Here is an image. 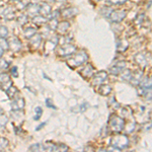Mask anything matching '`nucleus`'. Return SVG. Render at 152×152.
Masks as SVG:
<instances>
[{"label": "nucleus", "mask_w": 152, "mask_h": 152, "mask_svg": "<svg viewBox=\"0 0 152 152\" xmlns=\"http://www.w3.org/2000/svg\"><path fill=\"white\" fill-rule=\"evenodd\" d=\"M125 125V119L117 116L115 114H112L109 119V129L111 130L113 133H120L124 130Z\"/></svg>", "instance_id": "nucleus-1"}, {"label": "nucleus", "mask_w": 152, "mask_h": 152, "mask_svg": "<svg viewBox=\"0 0 152 152\" xmlns=\"http://www.w3.org/2000/svg\"><path fill=\"white\" fill-rule=\"evenodd\" d=\"M88 60V55L85 51H79L77 54H75L74 57L69 58L67 60V65L70 68H77L79 66L83 65L84 63H86Z\"/></svg>", "instance_id": "nucleus-2"}, {"label": "nucleus", "mask_w": 152, "mask_h": 152, "mask_svg": "<svg viewBox=\"0 0 152 152\" xmlns=\"http://www.w3.org/2000/svg\"><path fill=\"white\" fill-rule=\"evenodd\" d=\"M111 146L114 148H116L117 150H122L129 146V138L127 135L125 134H120V135H115L111 138Z\"/></svg>", "instance_id": "nucleus-3"}, {"label": "nucleus", "mask_w": 152, "mask_h": 152, "mask_svg": "<svg viewBox=\"0 0 152 152\" xmlns=\"http://www.w3.org/2000/svg\"><path fill=\"white\" fill-rule=\"evenodd\" d=\"M147 94H151V78L143 77L138 84V95L145 96Z\"/></svg>", "instance_id": "nucleus-4"}, {"label": "nucleus", "mask_w": 152, "mask_h": 152, "mask_svg": "<svg viewBox=\"0 0 152 152\" xmlns=\"http://www.w3.org/2000/svg\"><path fill=\"white\" fill-rule=\"evenodd\" d=\"M76 47L72 44H65L62 47H60L57 51V55L60 56V57H68V56L73 55L76 52Z\"/></svg>", "instance_id": "nucleus-5"}, {"label": "nucleus", "mask_w": 152, "mask_h": 152, "mask_svg": "<svg viewBox=\"0 0 152 152\" xmlns=\"http://www.w3.org/2000/svg\"><path fill=\"white\" fill-rule=\"evenodd\" d=\"M126 15H127V12L125 10H122V9L114 10V9H113V11L111 12V14H110V16L107 18H109L112 23H121L125 18H126Z\"/></svg>", "instance_id": "nucleus-6"}, {"label": "nucleus", "mask_w": 152, "mask_h": 152, "mask_svg": "<svg viewBox=\"0 0 152 152\" xmlns=\"http://www.w3.org/2000/svg\"><path fill=\"white\" fill-rule=\"evenodd\" d=\"M92 81L91 84L94 86H99L100 84H102L107 78V71H99L95 74L92 75Z\"/></svg>", "instance_id": "nucleus-7"}, {"label": "nucleus", "mask_w": 152, "mask_h": 152, "mask_svg": "<svg viewBox=\"0 0 152 152\" xmlns=\"http://www.w3.org/2000/svg\"><path fill=\"white\" fill-rule=\"evenodd\" d=\"M58 43H59V38L57 36H54L51 39H49L45 43V45H44V52H45L46 55H48L49 53H51L52 51L55 50Z\"/></svg>", "instance_id": "nucleus-8"}, {"label": "nucleus", "mask_w": 152, "mask_h": 152, "mask_svg": "<svg viewBox=\"0 0 152 152\" xmlns=\"http://www.w3.org/2000/svg\"><path fill=\"white\" fill-rule=\"evenodd\" d=\"M126 68V62L125 61H117L113 65L110 66L109 72L113 75H120V73Z\"/></svg>", "instance_id": "nucleus-9"}, {"label": "nucleus", "mask_w": 152, "mask_h": 152, "mask_svg": "<svg viewBox=\"0 0 152 152\" xmlns=\"http://www.w3.org/2000/svg\"><path fill=\"white\" fill-rule=\"evenodd\" d=\"M143 76H144L143 70H137L131 74V77H130L129 81L132 85H134V86H138V84L140 83Z\"/></svg>", "instance_id": "nucleus-10"}, {"label": "nucleus", "mask_w": 152, "mask_h": 152, "mask_svg": "<svg viewBox=\"0 0 152 152\" xmlns=\"http://www.w3.org/2000/svg\"><path fill=\"white\" fill-rule=\"evenodd\" d=\"M24 105H26L24 99H23V97H15V99H12L10 107L12 112H16V111H21L24 107Z\"/></svg>", "instance_id": "nucleus-11"}, {"label": "nucleus", "mask_w": 152, "mask_h": 152, "mask_svg": "<svg viewBox=\"0 0 152 152\" xmlns=\"http://www.w3.org/2000/svg\"><path fill=\"white\" fill-rule=\"evenodd\" d=\"M134 60L142 69H145L147 66H148L149 62H148V60H147L145 54H143V53H137L136 55L134 56Z\"/></svg>", "instance_id": "nucleus-12"}, {"label": "nucleus", "mask_w": 152, "mask_h": 152, "mask_svg": "<svg viewBox=\"0 0 152 152\" xmlns=\"http://www.w3.org/2000/svg\"><path fill=\"white\" fill-rule=\"evenodd\" d=\"M79 74L84 78H91L94 74V68L91 64H86L81 70L79 71Z\"/></svg>", "instance_id": "nucleus-13"}, {"label": "nucleus", "mask_w": 152, "mask_h": 152, "mask_svg": "<svg viewBox=\"0 0 152 152\" xmlns=\"http://www.w3.org/2000/svg\"><path fill=\"white\" fill-rule=\"evenodd\" d=\"M0 85H1V88H3L4 90H6L10 85H12L9 74H7V73H0Z\"/></svg>", "instance_id": "nucleus-14"}, {"label": "nucleus", "mask_w": 152, "mask_h": 152, "mask_svg": "<svg viewBox=\"0 0 152 152\" xmlns=\"http://www.w3.org/2000/svg\"><path fill=\"white\" fill-rule=\"evenodd\" d=\"M8 46L11 51H13V52H18L21 49V47H23V44H21L19 39L12 38L10 39V41H8Z\"/></svg>", "instance_id": "nucleus-15"}, {"label": "nucleus", "mask_w": 152, "mask_h": 152, "mask_svg": "<svg viewBox=\"0 0 152 152\" xmlns=\"http://www.w3.org/2000/svg\"><path fill=\"white\" fill-rule=\"evenodd\" d=\"M41 43H42V35H40V34L36 33L35 35L29 38V46L33 49H35V50L39 48Z\"/></svg>", "instance_id": "nucleus-16"}, {"label": "nucleus", "mask_w": 152, "mask_h": 152, "mask_svg": "<svg viewBox=\"0 0 152 152\" xmlns=\"http://www.w3.org/2000/svg\"><path fill=\"white\" fill-rule=\"evenodd\" d=\"M51 11H52L51 5H49V3H47V2H43L39 5V13H41V15L49 16Z\"/></svg>", "instance_id": "nucleus-17"}, {"label": "nucleus", "mask_w": 152, "mask_h": 152, "mask_svg": "<svg viewBox=\"0 0 152 152\" xmlns=\"http://www.w3.org/2000/svg\"><path fill=\"white\" fill-rule=\"evenodd\" d=\"M78 13V9L76 7H69V8H65L64 10L61 11V15L64 18H71L75 16Z\"/></svg>", "instance_id": "nucleus-18"}, {"label": "nucleus", "mask_w": 152, "mask_h": 152, "mask_svg": "<svg viewBox=\"0 0 152 152\" xmlns=\"http://www.w3.org/2000/svg\"><path fill=\"white\" fill-rule=\"evenodd\" d=\"M117 52L118 53H124L129 48V42L126 39H122V40H118L117 42Z\"/></svg>", "instance_id": "nucleus-19"}, {"label": "nucleus", "mask_w": 152, "mask_h": 152, "mask_svg": "<svg viewBox=\"0 0 152 152\" xmlns=\"http://www.w3.org/2000/svg\"><path fill=\"white\" fill-rule=\"evenodd\" d=\"M69 28H70V23H68V21H61V23H58L56 31H57L60 35H65Z\"/></svg>", "instance_id": "nucleus-20"}, {"label": "nucleus", "mask_w": 152, "mask_h": 152, "mask_svg": "<svg viewBox=\"0 0 152 152\" xmlns=\"http://www.w3.org/2000/svg\"><path fill=\"white\" fill-rule=\"evenodd\" d=\"M26 13L31 16H35V15H38L39 13V5L38 4H35V3H29L26 5Z\"/></svg>", "instance_id": "nucleus-21"}, {"label": "nucleus", "mask_w": 152, "mask_h": 152, "mask_svg": "<svg viewBox=\"0 0 152 152\" xmlns=\"http://www.w3.org/2000/svg\"><path fill=\"white\" fill-rule=\"evenodd\" d=\"M2 18H3L5 20H12L15 18V13H14L13 9L11 7H7L2 12Z\"/></svg>", "instance_id": "nucleus-22"}, {"label": "nucleus", "mask_w": 152, "mask_h": 152, "mask_svg": "<svg viewBox=\"0 0 152 152\" xmlns=\"http://www.w3.org/2000/svg\"><path fill=\"white\" fill-rule=\"evenodd\" d=\"M5 92H6L7 96H8L10 99H15V97L18 95V89L15 86H12V85H10V86L7 88L5 90Z\"/></svg>", "instance_id": "nucleus-23"}, {"label": "nucleus", "mask_w": 152, "mask_h": 152, "mask_svg": "<svg viewBox=\"0 0 152 152\" xmlns=\"http://www.w3.org/2000/svg\"><path fill=\"white\" fill-rule=\"evenodd\" d=\"M99 94L107 96V95H109L112 92V87L109 84H100L99 87Z\"/></svg>", "instance_id": "nucleus-24"}, {"label": "nucleus", "mask_w": 152, "mask_h": 152, "mask_svg": "<svg viewBox=\"0 0 152 152\" xmlns=\"http://www.w3.org/2000/svg\"><path fill=\"white\" fill-rule=\"evenodd\" d=\"M33 23L38 26H43L48 23V18L43 15H35L33 16Z\"/></svg>", "instance_id": "nucleus-25"}, {"label": "nucleus", "mask_w": 152, "mask_h": 152, "mask_svg": "<svg viewBox=\"0 0 152 152\" xmlns=\"http://www.w3.org/2000/svg\"><path fill=\"white\" fill-rule=\"evenodd\" d=\"M133 119V118H132ZM130 120V122L128 124H125L124 125V129H125V132H126V134H130L132 133V132L135 130V126H136V122L134 121V120Z\"/></svg>", "instance_id": "nucleus-26"}, {"label": "nucleus", "mask_w": 152, "mask_h": 152, "mask_svg": "<svg viewBox=\"0 0 152 152\" xmlns=\"http://www.w3.org/2000/svg\"><path fill=\"white\" fill-rule=\"evenodd\" d=\"M112 11H113V8H112V7H110V6H104V7H102V8L99 9L100 15L104 16V18H109Z\"/></svg>", "instance_id": "nucleus-27"}, {"label": "nucleus", "mask_w": 152, "mask_h": 152, "mask_svg": "<svg viewBox=\"0 0 152 152\" xmlns=\"http://www.w3.org/2000/svg\"><path fill=\"white\" fill-rule=\"evenodd\" d=\"M29 151H45V147H44V144L42 143H36L34 145L28 147Z\"/></svg>", "instance_id": "nucleus-28"}, {"label": "nucleus", "mask_w": 152, "mask_h": 152, "mask_svg": "<svg viewBox=\"0 0 152 152\" xmlns=\"http://www.w3.org/2000/svg\"><path fill=\"white\" fill-rule=\"evenodd\" d=\"M37 33V29L35 28H33V26H28V28H24L23 29V34H24V36L26 37V38H31V36H34L35 34Z\"/></svg>", "instance_id": "nucleus-29"}, {"label": "nucleus", "mask_w": 152, "mask_h": 152, "mask_svg": "<svg viewBox=\"0 0 152 152\" xmlns=\"http://www.w3.org/2000/svg\"><path fill=\"white\" fill-rule=\"evenodd\" d=\"M121 78L123 80H125V81H129V79H130V77H131V74H132V72H131V70H129V69H125L122 71L121 73Z\"/></svg>", "instance_id": "nucleus-30"}, {"label": "nucleus", "mask_w": 152, "mask_h": 152, "mask_svg": "<svg viewBox=\"0 0 152 152\" xmlns=\"http://www.w3.org/2000/svg\"><path fill=\"white\" fill-rule=\"evenodd\" d=\"M16 21H18V23L19 26H24V24H26L28 23V15H26V14H21V15H19L18 18H16Z\"/></svg>", "instance_id": "nucleus-31"}, {"label": "nucleus", "mask_w": 152, "mask_h": 152, "mask_svg": "<svg viewBox=\"0 0 152 152\" xmlns=\"http://www.w3.org/2000/svg\"><path fill=\"white\" fill-rule=\"evenodd\" d=\"M42 115H43V109L41 107H37L35 109V117H34V120H36V121L40 120Z\"/></svg>", "instance_id": "nucleus-32"}, {"label": "nucleus", "mask_w": 152, "mask_h": 152, "mask_svg": "<svg viewBox=\"0 0 152 152\" xmlns=\"http://www.w3.org/2000/svg\"><path fill=\"white\" fill-rule=\"evenodd\" d=\"M9 145V141L4 137H0V150L5 149L7 146Z\"/></svg>", "instance_id": "nucleus-33"}, {"label": "nucleus", "mask_w": 152, "mask_h": 152, "mask_svg": "<svg viewBox=\"0 0 152 152\" xmlns=\"http://www.w3.org/2000/svg\"><path fill=\"white\" fill-rule=\"evenodd\" d=\"M7 122H8V118H7V116H5L4 114H2V113H0V128H3V127L7 124Z\"/></svg>", "instance_id": "nucleus-34"}, {"label": "nucleus", "mask_w": 152, "mask_h": 152, "mask_svg": "<svg viewBox=\"0 0 152 152\" xmlns=\"http://www.w3.org/2000/svg\"><path fill=\"white\" fill-rule=\"evenodd\" d=\"M45 147V151H56V144L51 143V142H47L46 144H44Z\"/></svg>", "instance_id": "nucleus-35"}, {"label": "nucleus", "mask_w": 152, "mask_h": 152, "mask_svg": "<svg viewBox=\"0 0 152 152\" xmlns=\"http://www.w3.org/2000/svg\"><path fill=\"white\" fill-rule=\"evenodd\" d=\"M57 24H58L57 18L50 19V21H49V28H50V31H56Z\"/></svg>", "instance_id": "nucleus-36"}, {"label": "nucleus", "mask_w": 152, "mask_h": 152, "mask_svg": "<svg viewBox=\"0 0 152 152\" xmlns=\"http://www.w3.org/2000/svg\"><path fill=\"white\" fill-rule=\"evenodd\" d=\"M107 4H112V5H121L124 4L127 0H105Z\"/></svg>", "instance_id": "nucleus-37"}, {"label": "nucleus", "mask_w": 152, "mask_h": 152, "mask_svg": "<svg viewBox=\"0 0 152 152\" xmlns=\"http://www.w3.org/2000/svg\"><path fill=\"white\" fill-rule=\"evenodd\" d=\"M8 36V29L6 26H0V38H6Z\"/></svg>", "instance_id": "nucleus-38"}, {"label": "nucleus", "mask_w": 152, "mask_h": 152, "mask_svg": "<svg viewBox=\"0 0 152 152\" xmlns=\"http://www.w3.org/2000/svg\"><path fill=\"white\" fill-rule=\"evenodd\" d=\"M0 47L3 49L4 51L8 50L9 46H8V42L5 40V38H0Z\"/></svg>", "instance_id": "nucleus-39"}, {"label": "nucleus", "mask_w": 152, "mask_h": 152, "mask_svg": "<svg viewBox=\"0 0 152 152\" xmlns=\"http://www.w3.org/2000/svg\"><path fill=\"white\" fill-rule=\"evenodd\" d=\"M68 150V146L65 145L63 143H60V144H56V151H62V152H65Z\"/></svg>", "instance_id": "nucleus-40"}, {"label": "nucleus", "mask_w": 152, "mask_h": 152, "mask_svg": "<svg viewBox=\"0 0 152 152\" xmlns=\"http://www.w3.org/2000/svg\"><path fill=\"white\" fill-rule=\"evenodd\" d=\"M9 67V63L6 60L0 58V70H5Z\"/></svg>", "instance_id": "nucleus-41"}, {"label": "nucleus", "mask_w": 152, "mask_h": 152, "mask_svg": "<svg viewBox=\"0 0 152 152\" xmlns=\"http://www.w3.org/2000/svg\"><path fill=\"white\" fill-rule=\"evenodd\" d=\"M10 74L13 76L14 78L18 77V67H15V66H13V67L10 69Z\"/></svg>", "instance_id": "nucleus-42"}, {"label": "nucleus", "mask_w": 152, "mask_h": 152, "mask_svg": "<svg viewBox=\"0 0 152 152\" xmlns=\"http://www.w3.org/2000/svg\"><path fill=\"white\" fill-rule=\"evenodd\" d=\"M145 18V15H144V14H141V15H138L137 16V18H136V23L137 24H142L143 23V19Z\"/></svg>", "instance_id": "nucleus-43"}, {"label": "nucleus", "mask_w": 152, "mask_h": 152, "mask_svg": "<svg viewBox=\"0 0 152 152\" xmlns=\"http://www.w3.org/2000/svg\"><path fill=\"white\" fill-rule=\"evenodd\" d=\"M28 4L24 3V2H23L21 0H19L18 3V9H19V10H21V9H26V7Z\"/></svg>", "instance_id": "nucleus-44"}, {"label": "nucleus", "mask_w": 152, "mask_h": 152, "mask_svg": "<svg viewBox=\"0 0 152 152\" xmlns=\"http://www.w3.org/2000/svg\"><path fill=\"white\" fill-rule=\"evenodd\" d=\"M59 14H60V11L56 10L54 11L53 13H50V15H49V19H53V18H57L59 16Z\"/></svg>", "instance_id": "nucleus-45"}, {"label": "nucleus", "mask_w": 152, "mask_h": 152, "mask_svg": "<svg viewBox=\"0 0 152 152\" xmlns=\"http://www.w3.org/2000/svg\"><path fill=\"white\" fill-rule=\"evenodd\" d=\"M111 102H109V105H110V104H113L114 109H119V107H120V104H118L116 100H115L114 97H112V99H111Z\"/></svg>", "instance_id": "nucleus-46"}, {"label": "nucleus", "mask_w": 152, "mask_h": 152, "mask_svg": "<svg viewBox=\"0 0 152 152\" xmlns=\"http://www.w3.org/2000/svg\"><path fill=\"white\" fill-rule=\"evenodd\" d=\"M46 105H47L48 107H52V109H54V110L56 109V107L53 104L52 99H46Z\"/></svg>", "instance_id": "nucleus-47"}, {"label": "nucleus", "mask_w": 152, "mask_h": 152, "mask_svg": "<svg viewBox=\"0 0 152 152\" xmlns=\"http://www.w3.org/2000/svg\"><path fill=\"white\" fill-rule=\"evenodd\" d=\"M107 134H109V126H105L102 129V137H107Z\"/></svg>", "instance_id": "nucleus-48"}, {"label": "nucleus", "mask_w": 152, "mask_h": 152, "mask_svg": "<svg viewBox=\"0 0 152 152\" xmlns=\"http://www.w3.org/2000/svg\"><path fill=\"white\" fill-rule=\"evenodd\" d=\"M88 107H89V104H88L87 102H84V105H83V104L80 105V111H81V112H85V110H86Z\"/></svg>", "instance_id": "nucleus-49"}, {"label": "nucleus", "mask_w": 152, "mask_h": 152, "mask_svg": "<svg viewBox=\"0 0 152 152\" xmlns=\"http://www.w3.org/2000/svg\"><path fill=\"white\" fill-rule=\"evenodd\" d=\"M46 124H47V123H46V122H45V123H43V124H41V125H40V126H39V127H38V128H37V129H36V131H39V130H41L42 128H43V127H44V126H45V125H46Z\"/></svg>", "instance_id": "nucleus-50"}, {"label": "nucleus", "mask_w": 152, "mask_h": 152, "mask_svg": "<svg viewBox=\"0 0 152 152\" xmlns=\"http://www.w3.org/2000/svg\"><path fill=\"white\" fill-rule=\"evenodd\" d=\"M3 53H4V50L2 49L1 47H0V58L2 57V55H3Z\"/></svg>", "instance_id": "nucleus-51"}, {"label": "nucleus", "mask_w": 152, "mask_h": 152, "mask_svg": "<svg viewBox=\"0 0 152 152\" xmlns=\"http://www.w3.org/2000/svg\"><path fill=\"white\" fill-rule=\"evenodd\" d=\"M55 1H57V2H64V1H66V0H55Z\"/></svg>", "instance_id": "nucleus-52"}, {"label": "nucleus", "mask_w": 152, "mask_h": 152, "mask_svg": "<svg viewBox=\"0 0 152 152\" xmlns=\"http://www.w3.org/2000/svg\"><path fill=\"white\" fill-rule=\"evenodd\" d=\"M48 2H55V0H47Z\"/></svg>", "instance_id": "nucleus-53"}, {"label": "nucleus", "mask_w": 152, "mask_h": 152, "mask_svg": "<svg viewBox=\"0 0 152 152\" xmlns=\"http://www.w3.org/2000/svg\"><path fill=\"white\" fill-rule=\"evenodd\" d=\"M11 1H19V0H11Z\"/></svg>", "instance_id": "nucleus-54"}, {"label": "nucleus", "mask_w": 152, "mask_h": 152, "mask_svg": "<svg viewBox=\"0 0 152 152\" xmlns=\"http://www.w3.org/2000/svg\"><path fill=\"white\" fill-rule=\"evenodd\" d=\"M0 113H2V109H1V107H0Z\"/></svg>", "instance_id": "nucleus-55"}, {"label": "nucleus", "mask_w": 152, "mask_h": 152, "mask_svg": "<svg viewBox=\"0 0 152 152\" xmlns=\"http://www.w3.org/2000/svg\"><path fill=\"white\" fill-rule=\"evenodd\" d=\"M99 1H100V0H99Z\"/></svg>", "instance_id": "nucleus-56"}]
</instances>
